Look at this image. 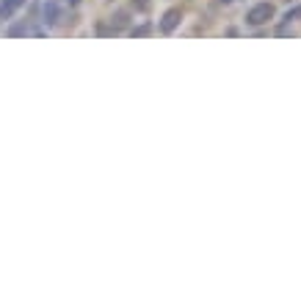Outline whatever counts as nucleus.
<instances>
[{
	"mask_svg": "<svg viewBox=\"0 0 301 301\" xmlns=\"http://www.w3.org/2000/svg\"><path fill=\"white\" fill-rule=\"evenodd\" d=\"M274 14H276V9L271 3H257V6H252V9L246 11V25H252V28L265 25V22L274 20Z\"/></svg>",
	"mask_w": 301,
	"mask_h": 301,
	"instance_id": "obj_1",
	"label": "nucleus"
},
{
	"mask_svg": "<svg viewBox=\"0 0 301 301\" xmlns=\"http://www.w3.org/2000/svg\"><path fill=\"white\" fill-rule=\"evenodd\" d=\"M42 22L47 28L61 22V6H58V0H44L42 3Z\"/></svg>",
	"mask_w": 301,
	"mask_h": 301,
	"instance_id": "obj_2",
	"label": "nucleus"
},
{
	"mask_svg": "<svg viewBox=\"0 0 301 301\" xmlns=\"http://www.w3.org/2000/svg\"><path fill=\"white\" fill-rule=\"evenodd\" d=\"M180 20H182V11L180 9H169L166 14H163V20H161V33H174L177 31V25H180Z\"/></svg>",
	"mask_w": 301,
	"mask_h": 301,
	"instance_id": "obj_3",
	"label": "nucleus"
},
{
	"mask_svg": "<svg viewBox=\"0 0 301 301\" xmlns=\"http://www.w3.org/2000/svg\"><path fill=\"white\" fill-rule=\"evenodd\" d=\"M22 6H25V0H0V22L11 20Z\"/></svg>",
	"mask_w": 301,
	"mask_h": 301,
	"instance_id": "obj_4",
	"label": "nucleus"
},
{
	"mask_svg": "<svg viewBox=\"0 0 301 301\" xmlns=\"http://www.w3.org/2000/svg\"><path fill=\"white\" fill-rule=\"evenodd\" d=\"M290 22H301V3L285 11V17H282V25H279V28H287Z\"/></svg>",
	"mask_w": 301,
	"mask_h": 301,
	"instance_id": "obj_5",
	"label": "nucleus"
},
{
	"mask_svg": "<svg viewBox=\"0 0 301 301\" xmlns=\"http://www.w3.org/2000/svg\"><path fill=\"white\" fill-rule=\"evenodd\" d=\"M31 22L33 20H22V22H17V25H11L9 31V36H25V33H31Z\"/></svg>",
	"mask_w": 301,
	"mask_h": 301,
	"instance_id": "obj_6",
	"label": "nucleus"
},
{
	"mask_svg": "<svg viewBox=\"0 0 301 301\" xmlns=\"http://www.w3.org/2000/svg\"><path fill=\"white\" fill-rule=\"evenodd\" d=\"M127 22H130V14H127V11H122V9H119V11L114 14V20H111V28H114V31L119 33L122 28L127 25Z\"/></svg>",
	"mask_w": 301,
	"mask_h": 301,
	"instance_id": "obj_7",
	"label": "nucleus"
},
{
	"mask_svg": "<svg viewBox=\"0 0 301 301\" xmlns=\"http://www.w3.org/2000/svg\"><path fill=\"white\" fill-rule=\"evenodd\" d=\"M133 36H146V33H152V22H144V25H138V28H133Z\"/></svg>",
	"mask_w": 301,
	"mask_h": 301,
	"instance_id": "obj_8",
	"label": "nucleus"
},
{
	"mask_svg": "<svg viewBox=\"0 0 301 301\" xmlns=\"http://www.w3.org/2000/svg\"><path fill=\"white\" fill-rule=\"evenodd\" d=\"M149 6H152L149 0H133V9L135 11H149Z\"/></svg>",
	"mask_w": 301,
	"mask_h": 301,
	"instance_id": "obj_9",
	"label": "nucleus"
},
{
	"mask_svg": "<svg viewBox=\"0 0 301 301\" xmlns=\"http://www.w3.org/2000/svg\"><path fill=\"white\" fill-rule=\"evenodd\" d=\"M67 3H72V6H78V3H80V0H67Z\"/></svg>",
	"mask_w": 301,
	"mask_h": 301,
	"instance_id": "obj_10",
	"label": "nucleus"
},
{
	"mask_svg": "<svg viewBox=\"0 0 301 301\" xmlns=\"http://www.w3.org/2000/svg\"><path fill=\"white\" fill-rule=\"evenodd\" d=\"M221 3H232V0H221Z\"/></svg>",
	"mask_w": 301,
	"mask_h": 301,
	"instance_id": "obj_11",
	"label": "nucleus"
}]
</instances>
